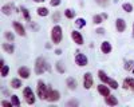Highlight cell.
Wrapping results in <instances>:
<instances>
[{
    "mask_svg": "<svg viewBox=\"0 0 134 107\" xmlns=\"http://www.w3.org/2000/svg\"><path fill=\"white\" fill-rule=\"evenodd\" d=\"M62 38H63V31H62V27L60 26H55L52 29H51V39L55 44H59L62 41Z\"/></svg>",
    "mask_w": 134,
    "mask_h": 107,
    "instance_id": "3957f363",
    "label": "cell"
},
{
    "mask_svg": "<svg viewBox=\"0 0 134 107\" xmlns=\"http://www.w3.org/2000/svg\"><path fill=\"white\" fill-rule=\"evenodd\" d=\"M75 63H76L79 67H85V66H87V63H88L87 56L83 55V54H81V52H78V54H76V56H75Z\"/></svg>",
    "mask_w": 134,
    "mask_h": 107,
    "instance_id": "52a82bcc",
    "label": "cell"
},
{
    "mask_svg": "<svg viewBox=\"0 0 134 107\" xmlns=\"http://www.w3.org/2000/svg\"><path fill=\"white\" fill-rule=\"evenodd\" d=\"M35 3H43V2H46V0H34Z\"/></svg>",
    "mask_w": 134,
    "mask_h": 107,
    "instance_id": "f35d334b",
    "label": "cell"
},
{
    "mask_svg": "<svg viewBox=\"0 0 134 107\" xmlns=\"http://www.w3.org/2000/svg\"><path fill=\"white\" fill-rule=\"evenodd\" d=\"M11 102L14 106H20V100L18 98V95H11Z\"/></svg>",
    "mask_w": 134,
    "mask_h": 107,
    "instance_id": "83f0119b",
    "label": "cell"
},
{
    "mask_svg": "<svg viewBox=\"0 0 134 107\" xmlns=\"http://www.w3.org/2000/svg\"><path fill=\"white\" fill-rule=\"evenodd\" d=\"M71 38L76 44H83V36L79 31H72L71 32Z\"/></svg>",
    "mask_w": 134,
    "mask_h": 107,
    "instance_id": "30bf717a",
    "label": "cell"
},
{
    "mask_svg": "<svg viewBox=\"0 0 134 107\" xmlns=\"http://www.w3.org/2000/svg\"><path fill=\"white\" fill-rule=\"evenodd\" d=\"M59 96H60V94L57 90H52L51 84L47 86V98H46V100H48L51 103L52 102H57V100H59Z\"/></svg>",
    "mask_w": 134,
    "mask_h": 107,
    "instance_id": "277c9868",
    "label": "cell"
},
{
    "mask_svg": "<svg viewBox=\"0 0 134 107\" xmlns=\"http://www.w3.org/2000/svg\"><path fill=\"white\" fill-rule=\"evenodd\" d=\"M95 32H97V34H98V35H102V34H103V32H105V29H103V28H98V29H97Z\"/></svg>",
    "mask_w": 134,
    "mask_h": 107,
    "instance_id": "8d00e7d4",
    "label": "cell"
},
{
    "mask_svg": "<svg viewBox=\"0 0 134 107\" xmlns=\"http://www.w3.org/2000/svg\"><path fill=\"white\" fill-rule=\"evenodd\" d=\"M75 26H76L78 28L85 27V26H86V20H85V19H82V17H78V19L75 20Z\"/></svg>",
    "mask_w": 134,
    "mask_h": 107,
    "instance_id": "44dd1931",
    "label": "cell"
},
{
    "mask_svg": "<svg viewBox=\"0 0 134 107\" xmlns=\"http://www.w3.org/2000/svg\"><path fill=\"white\" fill-rule=\"evenodd\" d=\"M133 36H134V23H133Z\"/></svg>",
    "mask_w": 134,
    "mask_h": 107,
    "instance_id": "b9f144b4",
    "label": "cell"
},
{
    "mask_svg": "<svg viewBox=\"0 0 134 107\" xmlns=\"http://www.w3.org/2000/svg\"><path fill=\"white\" fill-rule=\"evenodd\" d=\"M55 67H57V71H58L59 74H64L66 68H64V66H63V63H62V62H57Z\"/></svg>",
    "mask_w": 134,
    "mask_h": 107,
    "instance_id": "603a6c76",
    "label": "cell"
},
{
    "mask_svg": "<svg viewBox=\"0 0 134 107\" xmlns=\"http://www.w3.org/2000/svg\"><path fill=\"white\" fill-rule=\"evenodd\" d=\"M2 66H4V60L0 59V67H2Z\"/></svg>",
    "mask_w": 134,
    "mask_h": 107,
    "instance_id": "ab89813d",
    "label": "cell"
},
{
    "mask_svg": "<svg viewBox=\"0 0 134 107\" xmlns=\"http://www.w3.org/2000/svg\"><path fill=\"white\" fill-rule=\"evenodd\" d=\"M66 106L67 107H75V106H78V100H75V99H71V100H69V102H67L66 103Z\"/></svg>",
    "mask_w": 134,
    "mask_h": 107,
    "instance_id": "f546056e",
    "label": "cell"
},
{
    "mask_svg": "<svg viewBox=\"0 0 134 107\" xmlns=\"http://www.w3.org/2000/svg\"><path fill=\"white\" fill-rule=\"evenodd\" d=\"M18 74H19V76H20L21 79H28V78H30V75H31L30 68H28V67H26V66L20 67V68L18 70Z\"/></svg>",
    "mask_w": 134,
    "mask_h": 107,
    "instance_id": "9c48e42d",
    "label": "cell"
},
{
    "mask_svg": "<svg viewBox=\"0 0 134 107\" xmlns=\"http://www.w3.org/2000/svg\"><path fill=\"white\" fill-rule=\"evenodd\" d=\"M38 96L40 99H46L47 98V86L44 84L43 80H38V88H36Z\"/></svg>",
    "mask_w": 134,
    "mask_h": 107,
    "instance_id": "5b68a950",
    "label": "cell"
},
{
    "mask_svg": "<svg viewBox=\"0 0 134 107\" xmlns=\"http://www.w3.org/2000/svg\"><path fill=\"white\" fill-rule=\"evenodd\" d=\"M98 92H99L100 95H103V96L110 95V90H109V87H107V84H99V86H98Z\"/></svg>",
    "mask_w": 134,
    "mask_h": 107,
    "instance_id": "5bb4252c",
    "label": "cell"
},
{
    "mask_svg": "<svg viewBox=\"0 0 134 107\" xmlns=\"http://www.w3.org/2000/svg\"><path fill=\"white\" fill-rule=\"evenodd\" d=\"M111 50H113V48H111V44L109 41H103L102 44H100V51H102L103 54H110Z\"/></svg>",
    "mask_w": 134,
    "mask_h": 107,
    "instance_id": "2e32d148",
    "label": "cell"
},
{
    "mask_svg": "<svg viewBox=\"0 0 134 107\" xmlns=\"http://www.w3.org/2000/svg\"><path fill=\"white\" fill-rule=\"evenodd\" d=\"M46 70L51 72V67L46 63L44 58H42V56H40V58H38V59H36V62H35V72H36V75H42Z\"/></svg>",
    "mask_w": 134,
    "mask_h": 107,
    "instance_id": "6da1fadb",
    "label": "cell"
},
{
    "mask_svg": "<svg viewBox=\"0 0 134 107\" xmlns=\"http://www.w3.org/2000/svg\"><path fill=\"white\" fill-rule=\"evenodd\" d=\"M12 27H14V29L18 32L20 36H26V29H24L23 26L19 23V21H14V23H12Z\"/></svg>",
    "mask_w": 134,
    "mask_h": 107,
    "instance_id": "8fae6325",
    "label": "cell"
},
{
    "mask_svg": "<svg viewBox=\"0 0 134 107\" xmlns=\"http://www.w3.org/2000/svg\"><path fill=\"white\" fill-rule=\"evenodd\" d=\"M64 16H66L67 19H72V17L75 16V12H74L72 9H66V11H64Z\"/></svg>",
    "mask_w": 134,
    "mask_h": 107,
    "instance_id": "4316f807",
    "label": "cell"
},
{
    "mask_svg": "<svg viewBox=\"0 0 134 107\" xmlns=\"http://www.w3.org/2000/svg\"><path fill=\"white\" fill-rule=\"evenodd\" d=\"M98 76H99V79L102 80L105 84L110 86L111 88H118V83H117V80H114V79L109 78V76H107V75H106L102 70H99V71H98Z\"/></svg>",
    "mask_w": 134,
    "mask_h": 107,
    "instance_id": "7a4b0ae2",
    "label": "cell"
},
{
    "mask_svg": "<svg viewBox=\"0 0 134 107\" xmlns=\"http://www.w3.org/2000/svg\"><path fill=\"white\" fill-rule=\"evenodd\" d=\"M59 19H60V12H55L52 15V21H55V23H58Z\"/></svg>",
    "mask_w": 134,
    "mask_h": 107,
    "instance_id": "4dcf8cb0",
    "label": "cell"
},
{
    "mask_svg": "<svg viewBox=\"0 0 134 107\" xmlns=\"http://www.w3.org/2000/svg\"><path fill=\"white\" fill-rule=\"evenodd\" d=\"M23 95L26 98L27 104H34V103H35V95H34V92H32V90L30 87H26L23 90Z\"/></svg>",
    "mask_w": 134,
    "mask_h": 107,
    "instance_id": "8992f818",
    "label": "cell"
},
{
    "mask_svg": "<svg viewBox=\"0 0 134 107\" xmlns=\"http://www.w3.org/2000/svg\"><path fill=\"white\" fill-rule=\"evenodd\" d=\"M124 88L125 90H133L134 91V79L133 78H127V79H125L124 80Z\"/></svg>",
    "mask_w": 134,
    "mask_h": 107,
    "instance_id": "4fadbf2b",
    "label": "cell"
},
{
    "mask_svg": "<svg viewBox=\"0 0 134 107\" xmlns=\"http://www.w3.org/2000/svg\"><path fill=\"white\" fill-rule=\"evenodd\" d=\"M115 26H117V31L118 32H124L126 29V21L119 17V19L115 20Z\"/></svg>",
    "mask_w": 134,
    "mask_h": 107,
    "instance_id": "7c38bea8",
    "label": "cell"
},
{
    "mask_svg": "<svg viewBox=\"0 0 134 107\" xmlns=\"http://www.w3.org/2000/svg\"><path fill=\"white\" fill-rule=\"evenodd\" d=\"M133 72H134V68H133Z\"/></svg>",
    "mask_w": 134,
    "mask_h": 107,
    "instance_id": "7bdbcfd3",
    "label": "cell"
},
{
    "mask_svg": "<svg viewBox=\"0 0 134 107\" xmlns=\"http://www.w3.org/2000/svg\"><path fill=\"white\" fill-rule=\"evenodd\" d=\"M93 83H94V80H93V75H91L90 72H86V74H85V76H83V87H85L86 90H88V88H91Z\"/></svg>",
    "mask_w": 134,
    "mask_h": 107,
    "instance_id": "ba28073f",
    "label": "cell"
},
{
    "mask_svg": "<svg viewBox=\"0 0 134 107\" xmlns=\"http://www.w3.org/2000/svg\"><path fill=\"white\" fill-rule=\"evenodd\" d=\"M95 2H97L99 5H106V4H107V0H95Z\"/></svg>",
    "mask_w": 134,
    "mask_h": 107,
    "instance_id": "d590c367",
    "label": "cell"
},
{
    "mask_svg": "<svg viewBox=\"0 0 134 107\" xmlns=\"http://www.w3.org/2000/svg\"><path fill=\"white\" fill-rule=\"evenodd\" d=\"M122 8H124L125 12H133V5L130 3H124L122 4Z\"/></svg>",
    "mask_w": 134,
    "mask_h": 107,
    "instance_id": "484cf974",
    "label": "cell"
},
{
    "mask_svg": "<svg viewBox=\"0 0 134 107\" xmlns=\"http://www.w3.org/2000/svg\"><path fill=\"white\" fill-rule=\"evenodd\" d=\"M55 54H57V55H60V54H62V50H55Z\"/></svg>",
    "mask_w": 134,
    "mask_h": 107,
    "instance_id": "74e56055",
    "label": "cell"
},
{
    "mask_svg": "<svg viewBox=\"0 0 134 107\" xmlns=\"http://www.w3.org/2000/svg\"><path fill=\"white\" fill-rule=\"evenodd\" d=\"M36 14H38L39 16H47V15H48V9H47L46 7H39V8L36 9Z\"/></svg>",
    "mask_w": 134,
    "mask_h": 107,
    "instance_id": "ffe728a7",
    "label": "cell"
},
{
    "mask_svg": "<svg viewBox=\"0 0 134 107\" xmlns=\"http://www.w3.org/2000/svg\"><path fill=\"white\" fill-rule=\"evenodd\" d=\"M131 66H133V62H126V63H125V70L129 71V70L131 68Z\"/></svg>",
    "mask_w": 134,
    "mask_h": 107,
    "instance_id": "836d02e7",
    "label": "cell"
},
{
    "mask_svg": "<svg viewBox=\"0 0 134 107\" xmlns=\"http://www.w3.org/2000/svg\"><path fill=\"white\" fill-rule=\"evenodd\" d=\"M8 74H9V67L5 66V64H4V66H2V71H0V75H2L3 78H5Z\"/></svg>",
    "mask_w": 134,
    "mask_h": 107,
    "instance_id": "cb8c5ba5",
    "label": "cell"
},
{
    "mask_svg": "<svg viewBox=\"0 0 134 107\" xmlns=\"http://www.w3.org/2000/svg\"><path fill=\"white\" fill-rule=\"evenodd\" d=\"M66 84H67V87H69L70 90H76V80L74 78H67L66 80Z\"/></svg>",
    "mask_w": 134,
    "mask_h": 107,
    "instance_id": "e0dca14e",
    "label": "cell"
},
{
    "mask_svg": "<svg viewBox=\"0 0 134 107\" xmlns=\"http://www.w3.org/2000/svg\"><path fill=\"white\" fill-rule=\"evenodd\" d=\"M20 9H21V12H23V15H24V19H26L27 21H31V15H30V12H28V9H26L24 7H21Z\"/></svg>",
    "mask_w": 134,
    "mask_h": 107,
    "instance_id": "d4e9b609",
    "label": "cell"
},
{
    "mask_svg": "<svg viewBox=\"0 0 134 107\" xmlns=\"http://www.w3.org/2000/svg\"><path fill=\"white\" fill-rule=\"evenodd\" d=\"M2 104H3V106H5V107H11V106H14V104H12V102H8V100H3V102H2Z\"/></svg>",
    "mask_w": 134,
    "mask_h": 107,
    "instance_id": "e575fe53",
    "label": "cell"
},
{
    "mask_svg": "<svg viewBox=\"0 0 134 107\" xmlns=\"http://www.w3.org/2000/svg\"><path fill=\"white\" fill-rule=\"evenodd\" d=\"M3 50H4L7 54H14V51H15L14 46L11 44V43H3Z\"/></svg>",
    "mask_w": 134,
    "mask_h": 107,
    "instance_id": "ac0fdd59",
    "label": "cell"
},
{
    "mask_svg": "<svg viewBox=\"0 0 134 107\" xmlns=\"http://www.w3.org/2000/svg\"><path fill=\"white\" fill-rule=\"evenodd\" d=\"M105 102H106V104H109V106H117V104H118V99L115 98L114 95H107L106 99H105Z\"/></svg>",
    "mask_w": 134,
    "mask_h": 107,
    "instance_id": "9a60e30c",
    "label": "cell"
},
{
    "mask_svg": "<svg viewBox=\"0 0 134 107\" xmlns=\"http://www.w3.org/2000/svg\"><path fill=\"white\" fill-rule=\"evenodd\" d=\"M4 36H5V39H7V40H9V41H14V39H15V38H14V35L11 34V32H8V31L4 34Z\"/></svg>",
    "mask_w": 134,
    "mask_h": 107,
    "instance_id": "1f68e13d",
    "label": "cell"
},
{
    "mask_svg": "<svg viewBox=\"0 0 134 107\" xmlns=\"http://www.w3.org/2000/svg\"><path fill=\"white\" fill-rule=\"evenodd\" d=\"M11 87L12 88H20L21 87V80L20 79H18V78H14L12 80H11Z\"/></svg>",
    "mask_w": 134,
    "mask_h": 107,
    "instance_id": "d6986e66",
    "label": "cell"
},
{
    "mask_svg": "<svg viewBox=\"0 0 134 107\" xmlns=\"http://www.w3.org/2000/svg\"><path fill=\"white\" fill-rule=\"evenodd\" d=\"M60 3H62V0H50V4H51V7H58Z\"/></svg>",
    "mask_w": 134,
    "mask_h": 107,
    "instance_id": "d6a6232c",
    "label": "cell"
},
{
    "mask_svg": "<svg viewBox=\"0 0 134 107\" xmlns=\"http://www.w3.org/2000/svg\"><path fill=\"white\" fill-rule=\"evenodd\" d=\"M2 12H3L4 15H11V5H3Z\"/></svg>",
    "mask_w": 134,
    "mask_h": 107,
    "instance_id": "f1b7e54d",
    "label": "cell"
},
{
    "mask_svg": "<svg viewBox=\"0 0 134 107\" xmlns=\"http://www.w3.org/2000/svg\"><path fill=\"white\" fill-rule=\"evenodd\" d=\"M103 20H105V19L102 17V15H94V16H93V23H94V24H100Z\"/></svg>",
    "mask_w": 134,
    "mask_h": 107,
    "instance_id": "7402d4cb",
    "label": "cell"
},
{
    "mask_svg": "<svg viewBox=\"0 0 134 107\" xmlns=\"http://www.w3.org/2000/svg\"><path fill=\"white\" fill-rule=\"evenodd\" d=\"M100 15H102V17H103V19H105V20H106V19H107V15H106V14H100Z\"/></svg>",
    "mask_w": 134,
    "mask_h": 107,
    "instance_id": "60d3db41",
    "label": "cell"
}]
</instances>
